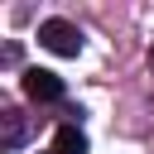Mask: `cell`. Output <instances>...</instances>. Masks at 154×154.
<instances>
[{
    "mask_svg": "<svg viewBox=\"0 0 154 154\" xmlns=\"http://www.w3.org/2000/svg\"><path fill=\"white\" fill-rule=\"evenodd\" d=\"M149 67H154V43H149Z\"/></svg>",
    "mask_w": 154,
    "mask_h": 154,
    "instance_id": "5",
    "label": "cell"
},
{
    "mask_svg": "<svg viewBox=\"0 0 154 154\" xmlns=\"http://www.w3.org/2000/svg\"><path fill=\"white\" fill-rule=\"evenodd\" d=\"M53 154H87V135L77 125H63L58 140H53Z\"/></svg>",
    "mask_w": 154,
    "mask_h": 154,
    "instance_id": "3",
    "label": "cell"
},
{
    "mask_svg": "<svg viewBox=\"0 0 154 154\" xmlns=\"http://www.w3.org/2000/svg\"><path fill=\"white\" fill-rule=\"evenodd\" d=\"M24 91H29L34 101H58V96H63V77H58V72H43V67H29V72H24Z\"/></svg>",
    "mask_w": 154,
    "mask_h": 154,
    "instance_id": "2",
    "label": "cell"
},
{
    "mask_svg": "<svg viewBox=\"0 0 154 154\" xmlns=\"http://www.w3.org/2000/svg\"><path fill=\"white\" fill-rule=\"evenodd\" d=\"M19 135H24V120H19V111H5V144H19Z\"/></svg>",
    "mask_w": 154,
    "mask_h": 154,
    "instance_id": "4",
    "label": "cell"
},
{
    "mask_svg": "<svg viewBox=\"0 0 154 154\" xmlns=\"http://www.w3.org/2000/svg\"><path fill=\"white\" fill-rule=\"evenodd\" d=\"M38 48H48L58 58H77L82 53V29L67 24V19H43L38 24Z\"/></svg>",
    "mask_w": 154,
    "mask_h": 154,
    "instance_id": "1",
    "label": "cell"
}]
</instances>
